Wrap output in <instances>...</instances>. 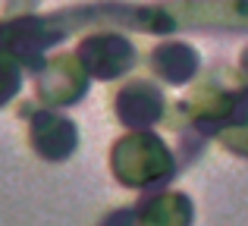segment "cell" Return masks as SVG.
<instances>
[{"label":"cell","mask_w":248,"mask_h":226,"mask_svg":"<svg viewBox=\"0 0 248 226\" xmlns=\"http://www.w3.org/2000/svg\"><path fill=\"white\" fill-rule=\"evenodd\" d=\"M110 166H113V176L123 185L148 189V185L167 179L176 170V157L157 135L129 132L123 138H116L113 151H110Z\"/></svg>","instance_id":"1"},{"label":"cell","mask_w":248,"mask_h":226,"mask_svg":"<svg viewBox=\"0 0 248 226\" xmlns=\"http://www.w3.org/2000/svg\"><path fill=\"white\" fill-rule=\"evenodd\" d=\"M82 69L91 75V79H116L126 69H132L135 63V47L132 41H126L123 35H113V31H101V35H88L76 50Z\"/></svg>","instance_id":"2"},{"label":"cell","mask_w":248,"mask_h":226,"mask_svg":"<svg viewBox=\"0 0 248 226\" xmlns=\"http://www.w3.org/2000/svg\"><path fill=\"white\" fill-rule=\"evenodd\" d=\"M19 66H22V63L13 54L0 50V104H6V101L19 91V82H22V69Z\"/></svg>","instance_id":"8"},{"label":"cell","mask_w":248,"mask_h":226,"mask_svg":"<svg viewBox=\"0 0 248 226\" xmlns=\"http://www.w3.org/2000/svg\"><path fill=\"white\" fill-rule=\"evenodd\" d=\"M79 145V129L60 113L41 110L31 116V148L44 160H66Z\"/></svg>","instance_id":"5"},{"label":"cell","mask_w":248,"mask_h":226,"mask_svg":"<svg viewBox=\"0 0 248 226\" xmlns=\"http://www.w3.org/2000/svg\"><path fill=\"white\" fill-rule=\"evenodd\" d=\"M113 107H116V116L126 126H132L135 132H145V126L164 120V110H167L160 88L151 85V82H141V79L123 85L113 98Z\"/></svg>","instance_id":"4"},{"label":"cell","mask_w":248,"mask_h":226,"mask_svg":"<svg viewBox=\"0 0 248 226\" xmlns=\"http://www.w3.org/2000/svg\"><path fill=\"white\" fill-rule=\"evenodd\" d=\"M135 217H139V226H188L192 201L179 192H157L135 208Z\"/></svg>","instance_id":"7"},{"label":"cell","mask_w":248,"mask_h":226,"mask_svg":"<svg viewBox=\"0 0 248 226\" xmlns=\"http://www.w3.org/2000/svg\"><path fill=\"white\" fill-rule=\"evenodd\" d=\"M88 91V73L82 69L76 54H60L50 63H44L41 75H38V98L44 104L66 107L85 98Z\"/></svg>","instance_id":"3"},{"label":"cell","mask_w":248,"mask_h":226,"mask_svg":"<svg viewBox=\"0 0 248 226\" xmlns=\"http://www.w3.org/2000/svg\"><path fill=\"white\" fill-rule=\"evenodd\" d=\"M220 141L230 151L248 157V116H236V122H230L226 129H220Z\"/></svg>","instance_id":"9"},{"label":"cell","mask_w":248,"mask_h":226,"mask_svg":"<svg viewBox=\"0 0 248 226\" xmlns=\"http://www.w3.org/2000/svg\"><path fill=\"white\" fill-rule=\"evenodd\" d=\"M151 69L160 75L164 82H173V85H182L188 82L195 73H198L201 60H198V50L192 44H182V41H164L151 50L148 57Z\"/></svg>","instance_id":"6"}]
</instances>
